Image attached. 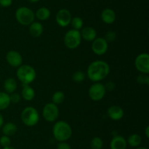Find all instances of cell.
<instances>
[{
    "mask_svg": "<svg viewBox=\"0 0 149 149\" xmlns=\"http://www.w3.org/2000/svg\"><path fill=\"white\" fill-rule=\"evenodd\" d=\"M64 99H65V94L63 92L58 91H55L52 95V103L55 104V105H60L63 102Z\"/></svg>",
    "mask_w": 149,
    "mask_h": 149,
    "instance_id": "cell-24",
    "label": "cell"
},
{
    "mask_svg": "<svg viewBox=\"0 0 149 149\" xmlns=\"http://www.w3.org/2000/svg\"><path fill=\"white\" fill-rule=\"evenodd\" d=\"M6 60L11 67H19L22 65L23 57L21 54L16 51H10L6 55Z\"/></svg>",
    "mask_w": 149,
    "mask_h": 149,
    "instance_id": "cell-12",
    "label": "cell"
},
{
    "mask_svg": "<svg viewBox=\"0 0 149 149\" xmlns=\"http://www.w3.org/2000/svg\"><path fill=\"white\" fill-rule=\"evenodd\" d=\"M137 81L141 84H149V77L148 74H143L141 73L137 77Z\"/></svg>",
    "mask_w": 149,
    "mask_h": 149,
    "instance_id": "cell-28",
    "label": "cell"
},
{
    "mask_svg": "<svg viewBox=\"0 0 149 149\" xmlns=\"http://www.w3.org/2000/svg\"><path fill=\"white\" fill-rule=\"evenodd\" d=\"M44 31L43 26L39 22H33L30 24L29 27V32L31 35L33 37H39L42 34Z\"/></svg>",
    "mask_w": 149,
    "mask_h": 149,
    "instance_id": "cell-17",
    "label": "cell"
},
{
    "mask_svg": "<svg viewBox=\"0 0 149 149\" xmlns=\"http://www.w3.org/2000/svg\"><path fill=\"white\" fill-rule=\"evenodd\" d=\"M21 120L25 125L28 127L35 126L39 120V115L37 110L33 107H26L21 112Z\"/></svg>",
    "mask_w": 149,
    "mask_h": 149,
    "instance_id": "cell-5",
    "label": "cell"
},
{
    "mask_svg": "<svg viewBox=\"0 0 149 149\" xmlns=\"http://www.w3.org/2000/svg\"><path fill=\"white\" fill-rule=\"evenodd\" d=\"M85 78V74L82 71H77L72 74V79L76 83H82Z\"/></svg>",
    "mask_w": 149,
    "mask_h": 149,
    "instance_id": "cell-27",
    "label": "cell"
},
{
    "mask_svg": "<svg viewBox=\"0 0 149 149\" xmlns=\"http://www.w3.org/2000/svg\"><path fill=\"white\" fill-rule=\"evenodd\" d=\"M106 90L104 85L99 82H96L89 89V96L93 101H100L103 99L106 94Z\"/></svg>",
    "mask_w": 149,
    "mask_h": 149,
    "instance_id": "cell-8",
    "label": "cell"
},
{
    "mask_svg": "<svg viewBox=\"0 0 149 149\" xmlns=\"http://www.w3.org/2000/svg\"><path fill=\"white\" fill-rule=\"evenodd\" d=\"M52 133L54 137L58 141L65 142L72 135V129L67 122L59 121L54 124Z\"/></svg>",
    "mask_w": 149,
    "mask_h": 149,
    "instance_id": "cell-2",
    "label": "cell"
},
{
    "mask_svg": "<svg viewBox=\"0 0 149 149\" xmlns=\"http://www.w3.org/2000/svg\"><path fill=\"white\" fill-rule=\"evenodd\" d=\"M81 42L80 32L75 29H71L65 33L64 36V44L69 49L78 48Z\"/></svg>",
    "mask_w": 149,
    "mask_h": 149,
    "instance_id": "cell-6",
    "label": "cell"
},
{
    "mask_svg": "<svg viewBox=\"0 0 149 149\" xmlns=\"http://www.w3.org/2000/svg\"><path fill=\"white\" fill-rule=\"evenodd\" d=\"M10 99L9 93L0 91V110L7 109L10 105Z\"/></svg>",
    "mask_w": 149,
    "mask_h": 149,
    "instance_id": "cell-22",
    "label": "cell"
},
{
    "mask_svg": "<svg viewBox=\"0 0 149 149\" xmlns=\"http://www.w3.org/2000/svg\"><path fill=\"white\" fill-rule=\"evenodd\" d=\"M101 19L106 24H112L116 20V13L111 8H106L101 13Z\"/></svg>",
    "mask_w": 149,
    "mask_h": 149,
    "instance_id": "cell-16",
    "label": "cell"
},
{
    "mask_svg": "<svg viewBox=\"0 0 149 149\" xmlns=\"http://www.w3.org/2000/svg\"><path fill=\"white\" fill-rule=\"evenodd\" d=\"M145 134L147 138H148L149 137V127H146V130H145Z\"/></svg>",
    "mask_w": 149,
    "mask_h": 149,
    "instance_id": "cell-36",
    "label": "cell"
},
{
    "mask_svg": "<svg viewBox=\"0 0 149 149\" xmlns=\"http://www.w3.org/2000/svg\"><path fill=\"white\" fill-rule=\"evenodd\" d=\"M4 124V118H3L2 115L0 113V128H1Z\"/></svg>",
    "mask_w": 149,
    "mask_h": 149,
    "instance_id": "cell-35",
    "label": "cell"
},
{
    "mask_svg": "<svg viewBox=\"0 0 149 149\" xmlns=\"http://www.w3.org/2000/svg\"><path fill=\"white\" fill-rule=\"evenodd\" d=\"M108 116L113 121H118L123 118L124 110L120 106L113 105L111 106L107 110Z\"/></svg>",
    "mask_w": 149,
    "mask_h": 149,
    "instance_id": "cell-13",
    "label": "cell"
},
{
    "mask_svg": "<svg viewBox=\"0 0 149 149\" xmlns=\"http://www.w3.org/2000/svg\"><path fill=\"white\" fill-rule=\"evenodd\" d=\"M15 18L20 24L27 26L33 23L35 19V14L31 9L27 7H20L16 10Z\"/></svg>",
    "mask_w": 149,
    "mask_h": 149,
    "instance_id": "cell-4",
    "label": "cell"
},
{
    "mask_svg": "<svg viewBox=\"0 0 149 149\" xmlns=\"http://www.w3.org/2000/svg\"><path fill=\"white\" fill-rule=\"evenodd\" d=\"M127 143L126 139L121 135H116L110 143L111 149H126Z\"/></svg>",
    "mask_w": 149,
    "mask_h": 149,
    "instance_id": "cell-14",
    "label": "cell"
},
{
    "mask_svg": "<svg viewBox=\"0 0 149 149\" xmlns=\"http://www.w3.org/2000/svg\"><path fill=\"white\" fill-rule=\"evenodd\" d=\"M71 14L67 9H61L57 13L55 20L57 23L61 27H66L71 23Z\"/></svg>",
    "mask_w": 149,
    "mask_h": 149,
    "instance_id": "cell-11",
    "label": "cell"
},
{
    "mask_svg": "<svg viewBox=\"0 0 149 149\" xmlns=\"http://www.w3.org/2000/svg\"><path fill=\"white\" fill-rule=\"evenodd\" d=\"M71 24L72 26L73 29L79 31L80 29H82L84 22H83V20L80 17H74L71 18Z\"/></svg>",
    "mask_w": 149,
    "mask_h": 149,
    "instance_id": "cell-25",
    "label": "cell"
},
{
    "mask_svg": "<svg viewBox=\"0 0 149 149\" xmlns=\"http://www.w3.org/2000/svg\"><path fill=\"white\" fill-rule=\"evenodd\" d=\"M42 115L47 121L53 122L56 121L59 115V110L57 105L52 102L46 104L43 108Z\"/></svg>",
    "mask_w": 149,
    "mask_h": 149,
    "instance_id": "cell-7",
    "label": "cell"
},
{
    "mask_svg": "<svg viewBox=\"0 0 149 149\" xmlns=\"http://www.w3.org/2000/svg\"><path fill=\"white\" fill-rule=\"evenodd\" d=\"M103 146V141L100 137H95L90 142V147L92 149H102Z\"/></svg>",
    "mask_w": 149,
    "mask_h": 149,
    "instance_id": "cell-26",
    "label": "cell"
},
{
    "mask_svg": "<svg viewBox=\"0 0 149 149\" xmlns=\"http://www.w3.org/2000/svg\"><path fill=\"white\" fill-rule=\"evenodd\" d=\"M57 149H71V147L65 142H60L57 145Z\"/></svg>",
    "mask_w": 149,
    "mask_h": 149,
    "instance_id": "cell-32",
    "label": "cell"
},
{
    "mask_svg": "<svg viewBox=\"0 0 149 149\" xmlns=\"http://www.w3.org/2000/svg\"><path fill=\"white\" fill-rule=\"evenodd\" d=\"M81 38L85 39L87 42H93L97 37V32L93 27L91 26H87L81 29Z\"/></svg>",
    "mask_w": 149,
    "mask_h": 149,
    "instance_id": "cell-15",
    "label": "cell"
},
{
    "mask_svg": "<svg viewBox=\"0 0 149 149\" xmlns=\"http://www.w3.org/2000/svg\"><path fill=\"white\" fill-rule=\"evenodd\" d=\"M50 14V10L47 7H42L36 10L35 16L40 20H46L49 18Z\"/></svg>",
    "mask_w": 149,
    "mask_h": 149,
    "instance_id": "cell-21",
    "label": "cell"
},
{
    "mask_svg": "<svg viewBox=\"0 0 149 149\" xmlns=\"http://www.w3.org/2000/svg\"><path fill=\"white\" fill-rule=\"evenodd\" d=\"M10 102L13 104H17L20 102V96L19 93H11V95L10 96Z\"/></svg>",
    "mask_w": 149,
    "mask_h": 149,
    "instance_id": "cell-31",
    "label": "cell"
},
{
    "mask_svg": "<svg viewBox=\"0 0 149 149\" xmlns=\"http://www.w3.org/2000/svg\"><path fill=\"white\" fill-rule=\"evenodd\" d=\"M2 149H16V148H14V147H12V146H8V147L3 148Z\"/></svg>",
    "mask_w": 149,
    "mask_h": 149,
    "instance_id": "cell-37",
    "label": "cell"
},
{
    "mask_svg": "<svg viewBox=\"0 0 149 149\" xmlns=\"http://www.w3.org/2000/svg\"><path fill=\"white\" fill-rule=\"evenodd\" d=\"M21 94L26 101H31L35 96V91L29 85H23Z\"/></svg>",
    "mask_w": 149,
    "mask_h": 149,
    "instance_id": "cell-18",
    "label": "cell"
},
{
    "mask_svg": "<svg viewBox=\"0 0 149 149\" xmlns=\"http://www.w3.org/2000/svg\"><path fill=\"white\" fill-rule=\"evenodd\" d=\"M135 66L137 70L143 74L149 73V55L148 53H141L135 60Z\"/></svg>",
    "mask_w": 149,
    "mask_h": 149,
    "instance_id": "cell-9",
    "label": "cell"
},
{
    "mask_svg": "<svg viewBox=\"0 0 149 149\" xmlns=\"http://www.w3.org/2000/svg\"><path fill=\"white\" fill-rule=\"evenodd\" d=\"M1 129H2V132L4 135L8 136V137L14 135L17 130V126L14 123L12 122H7L5 124H3Z\"/></svg>",
    "mask_w": 149,
    "mask_h": 149,
    "instance_id": "cell-20",
    "label": "cell"
},
{
    "mask_svg": "<svg viewBox=\"0 0 149 149\" xmlns=\"http://www.w3.org/2000/svg\"><path fill=\"white\" fill-rule=\"evenodd\" d=\"M0 149H1V148H0Z\"/></svg>",
    "mask_w": 149,
    "mask_h": 149,
    "instance_id": "cell-40",
    "label": "cell"
},
{
    "mask_svg": "<svg viewBox=\"0 0 149 149\" xmlns=\"http://www.w3.org/2000/svg\"><path fill=\"white\" fill-rule=\"evenodd\" d=\"M141 142H142V138L141 136L138 134H132L129 136L127 138V143L131 146V147L136 148L141 145Z\"/></svg>",
    "mask_w": 149,
    "mask_h": 149,
    "instance_id": "cell-23",
    "label": "cell"
},
{
    "mask_svg": "<svg viewBox=\"0 0 149 149\" xmlns=\"http://www.w3.org/2000/svg\"><path fill=\"white\" fill-rule=\"evenodd\" d=\"M13 0H0V6L2 7H8L12 5Z\"/></svg>",
    "mask_w": 149,
    "mask_h": 149,
    "instance_id": "cell-34",
    "label": "cell"
},
{
    "mask_svg": "<svg viewBox=\"0 0 149 149\" xmlns=\"http://www.w3.org/2000/svg\"><path fill=\"white\" fill-rule=\"evenodd\" d=\"M105 89L106 91H112L113 89H115V83L112 81H109L106 83V84L105 85Z\"/></svg>",
    "mask_w": 149,
    "mask_h": 149,
    "instance_id": "cell-33",
    "label": "cell"
},
{
    "mask_svg": "<svg viewBox=\"0 0 149 149\" xmlns=\"http://www.w3.org/2000/svg\"><path fill=\"white\" fill-rule=\"evenodd\" d=\"M110 72V67L104 61L97 60L89 65L87 68V76L93 82H100L106 78Z\"/></svg>",
    "mask_w": 149,
    "mask_h": 149,
    "instance_id": "cell-1",
    "label": "cell"
},
{
    "mask_svg": "<svg viewBox=\"0 0 149 149\" xmlns=\"http://www.w3.org/2000/svg\"><path fill=\"white\" fill-rule=\"evenodd\" d=\"M136 149H148V148L146 147H138V148H137Z\"/></svg>",
    "mask_w": 149,
    "mask_h": 149,
    "instance_id": "cell-39",
    "label": "cell"
},
{
    "mask_svg": "<svg viewBox=\"0 0 149 149\" xmlns=\"http://www.w3.org/2000/svg\"><path fill=\"white\" fill-rule=\"evenodd\" d=\"M17 77L23 85H29L34 81L36 77V70L33 67L27 64L20 65L17 70Z\"/></svg>",
    "mask_w": 149,
    "mask_h": 149,
    "instance_id": "cell-3",
    "label": "cell"
},
{
    "mask_svg": "<svg viewBox=\"0 0 149 149\" xmlns=\"http://www.w3.org/2000/svg\"><path fill=\"white\" fill-rule=\"evenodd\" d=\"M116 33H115L114 32H113V31H109V32H108L106 34V36H105L104 39L109 42H113V41L116 39Z\"/></svg>",
    "mask_w": 149,
    "mask_h": 149,
    "instance_id": "cell-30",
    "label": "cell"
},
{
    "mask_svg": "<svg viewBox=\"0 0 149 149\" xmlns=\"http://www.w3.org/2000/svg\"><path fill=\"white\" fill-rule=\"evenodd\" d=\"M10 144H11V140H10V137L3 135L0 137V145L2 148L10 146Z\"/></svg>",
    "mask_w": 149,
    "mask_h": 149,
    "instance_id": "cell-29",
    "label": "cell"
},
{
    "mask_svg": "<svg viewBox=\"0 0 149 149\" xmlns=\"http://www.w3.org/2000/svg\"><path fill=\"white\" fill-rule=\"evenodd\" d=\"M17 84L16 80L13 77L6 79L4 82V89L7 93H12L17 89Z\"/></svg>",
    "mask_w": 149,
    "mask_h": 149,
    "instance_id": "cell-19",
    "label": "cell"
},
{
    "mask_svg": "<svg viewBox=\"0 0 149 149\" xmlns=\"http://www.w3.org/2000/svg\"><path fill=\"white\" fill-rule=\"evenodd\" d=\"M28 1L31 3H36L37 2V1H39V0H28Z\"/></svg>",
    "mask_w": 149,
    "mask_h": 149,
    "instance_id": "cell-38",
    "label": "cell"
},
{
    "mask_svg": "<svg viewBox=\"0 0 149 149\" xmlns=\"http://www.w3.org/2000/svg\"><path fill=\"white\" fill-rule=\"evenodd\" d=\"M108 42L103 37H96L93 41L92 50L96 55L102 56L106 53L108 51Z\"/></svg>",
    "mask_w": 149,
    "mask_h": 149,
    "instance_id": "cell-10",
    "label": "cell"
}]
</instances>
